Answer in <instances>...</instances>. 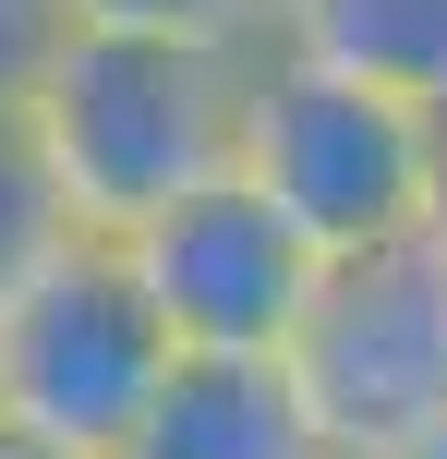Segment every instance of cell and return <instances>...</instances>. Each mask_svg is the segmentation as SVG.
<instances>
[{
    "label": "cell",
    "mask_w": 447,
    "mask_h": 459,
    "mask_svg": "<svg viewBox=\"0 0 447 459\" xmlns=\"http://www.w3.org/2000/svg\"><path fill=\"white\" fill-rule=\"evenodd\" d=\"M24 109L48 134V169H61L73 230L121 242L158 206H182L193 182L230 169L242 134V61L193 37H133V24H37V48L13 61Z\"/></svg>",
    "instance_id": "1"
},
{
    "label": "cell",
    "mask_w": 447,
    "mask_h": 459,
    "mask_svg": "<svg viewBox=\"0 0 447 459\" xmlns=\"http://www.w3.org/2000/svg\"><path fill=\"white\" fill-rule=\"evenodd\" d=\"M230 169L266 194L314 254H363L424 230V109L363 73H327L303 48H254L242 61V134Z\"/></svg>",
    "instance_id": "2"
},
{
    "label": "cell",
    "mask_w": 447,
    "mask_h": 459,
    "mask_svg": "<svg viewBox=\"0 0 447 459\" xmlns=\"http://www.w3.org/2000/svg\"><path fill=\"white\" fill-rule=\"evenodd\" d=\"M158 375H169V326H158V302H145L133 254L97 242V230H73V242L0 302V411L37 423V436L73 447V459H121V436H133L145 399H158Z\"/></svg>",
    "instance_id": "3"
},
{
    "label": "cell",
    "mask_w": 447,
    "mask_h": 459,
    "mask_svg": "<svg viewBox=\"0 0 447 459\" xmlns=\"http://www.w3.org/2000/svg\"><path fill=\"white\" fill-rule=\"evenodd\" d=\"M290 375L339 459H387L400 436L447 423V242L400 230V242L327 254L290 326Z\"/></svg>",
    "instance_id": "4"
},
{
    "label": "cell",
    "mask_w": 447,
    "mask_h": 459,
    "mask_svg": "<svg viewBox=\"0 0 447 459\" xmlns=\"http://www.w3.org/2000/svg\"><path fill=\"white\" fill-rule=\"evenodd\" d=\"M121 254H133L169 351H290L314 278H327V254L266 206L242 169H218L182 206H158L145 230H121Z\"/></svg>",
    "instance_id": "5"
},
{
    "label": "cell",
    "mask_w": 447,
    "mask_h": 459,
    "mask_svg": "<svg viewBox=\"0 0 447 459\" xmlns=\"http://www.w3.org/2000/svg\"><path fill=\"white\" fill-rule=\"evenodd\" d=\"M121 459H339L290 351H169Z\"/></svg>",
    "instance_id": "6"
},
{
    "label": "cell",
    "mask_w": 447,
    "mask_h": 459,
    "mask_svg": "<svg viewBox=\"0 0 447 459\" xmlns=\"http://www.w3.org/2000/svg\"><path fill=\"white\" fill-rule=\"evenodd\" d=\"M279 48L435 109L447 97V0H279Z\"/></svg>",
    "instance_id": "7"
},
{
    "label": "cell",
    "mask_w": 447,
    "mask_h": 459,
    "mask_svg": "<svg viewBox=\"0 0 447 459\" xmlns=\"http://www.w3.org/2000/svg\"><path fill=\"white\" fill-rule=\"evenodd\" d=\"M73 242V206H61V169H48V134L24 109V85L0 73V302Z\"/></svg>",
    "instance_id": "8"
},
{
    "label": "cell",
    "mask_w": 447,
    "mask_h": 459,
    "mask_svg": "<svg viewBox=\"0 0 447 459\" xmlns=\"http://www.w3.org/2000/svg\"><path fill=\"white\" fill-rule=\"evenodd\" d=\"M61 24H133V37H193V48H279V0H48Z\"/></svg>",
    "instance_id": "9"
},
{
    "label": "cell",
    "mask_w": 447,
    "mask_h": 459,
    "mask_svg": "<svg viewBox=\"0 0 447 459\" xmlns=\"http://www.w3.org/2000/svg\"><path fill=\"white\" fill-rule=\"evenodd\" d=\"M424 230L447 242V97L424 109Z\"/></svg>",
    "instance_id": "10"
},
{
    "label": "cell",
    "mask_w": 447,
    "mask_h": 459,
    "mask_svg": "<svg viewBox=\"0 0 447 459\" xmlns=\"http://www.w3.org/2000/svg\"><path fill=\"white\" fill-rule=\"evenodd\" d=\"M37 24H48V0H0V73L37 48Z\"/></svg>",
    "instance_id": "11"
},
{
    "label": "cell",
    "mask_w": 447,
    "mask_h": 459,
    "mask_svg": "<svg viewBox=\"0 0 447 459\" xmlns=\"http://www.w3.org/2000/svg\"><path fill=\"white\" fill-rule=\"evenodd\" d=\"M0 459H73V447H48L37 423H13V411H0Z\"/></svg>",
    "instance_id": "12"
},
{
    "label": "cell",
    "mask_w": 447,
    "mask_h": 459,
    "mask_svg": "<svg viewBox=\"0 0 447 459\" xmlns=\"http://www.w3.org/2000/svg\"><path fill=\"white\" fill-rule=\"evenodd\" d=\"M387 459H447V423H424V436H400Z\"/></svg>",
    "instance_id": "13"
}]
</instances>
